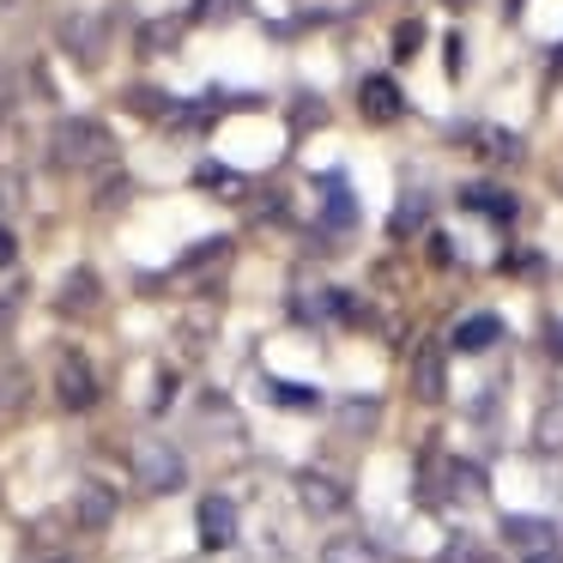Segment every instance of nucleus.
I'll use <instances>...</instances> for the list:
<instances>
[{"label": "nucleus", "instance_id": "1", "mask_svg": "<svg viewBox=\"0 0 563 563\" xmlns=\"http://www.w3.org/2000/svg\"><path fill=\"white\" fill-rule=\"evenodd\" d=\"M115 158V140L103 122H86V115H74V122L55 128V164L62 170H98V164Z\"/></svg>", "mask_w": 563, "mask_h": 563}, {"label": "nucleus", "instance_id": "2", "mask_svg": "<svg viewBox=\"0 0 563 563\" xmlns=\"http://www.w3.org/2000/svg\"><path fill=\"white\" fill-rule=\"evenodd\" d=\"M134 478L152 490V497H170V490L188 485V461L170 449V442H140L134 449Z\"/></svg>", "mask_w": 563, "mask_h": 563}, {"label": "nucleus", "instance_id": "3", "mask_svg": "<svg viewBox=\"0 0 563 563\" xmlns=\"http://www.w3.org/2000/svg\"><path fill=\"white\" fill-rule=\"evenodd\" d=\"M55 400H62L67 412H91V406H98V369H91V357L74 352V345L55 357Z\"/></svg>", "mask_w": 563, "mask_h": 563}, {"label": "nucleus", "instance_id": "4", "mask_svg": "<svg viewBox=\"0 0 563 563\" xmlns=\"http://www.w3.org/2000/svg\"><path fill=\"white\" fill-rule=\"evenodd\" d=\"M195 527H200V545H207V551H224V545H236V503L224 497V490H212V497H200V509H195Z\"/></svg>", "mask_w": 563, "mask_h": 563}, {"label": "nucleus", "instance_id": "5", "mask_svg": "<svg viewBox=\"0 0 563 563\" xmlns=\"http://www.w3.org/2000/svg\"><path fill=\"white\" fill-rule=\"evenodd\" d=\"M357 110H364L369 128H388V122L406 115V98H400V86H394L388 74H369L364 86H357Z\"/></svg>", "mask_w": 563, "mask_h": 563}, {"label": "nucleus", "instance_id": "6", "mask_svg": "<svg viewBox=\"0 0 563 563\" xmlns=\"http://www.w3.org/2000/svg\"><path fill=\"white\" fill-rule=\"evenodd\" d=\"M503 539H509L521 558H533V551H558V527H551L545 515H503Z\"/></svg>", "mask_w": 563, "mask_h": 563}, {"label": "nucleus", "instance_id": "7", "mask_svg": "<svg viewBox=\"0 0 563 563\" xmlns=\"http://www.w3.org/2000/svg\"><path fill=\"white\" fill-rule=\"evenodd\" d=\"M74 521L86 527V533H103V527L115 521V490L98 485V478H86V485L74 490Z\"/></svg>", "mask_w": 563, "mask_h": 563}, {"label": "nucleus", "instance_id": "8", "mask_svg": "<svg viewBox=\"0 0 563 563\" xmlns=\"http://www.w3.org/2000/svg\"><path fill=\"white\" fill-rule=\"evenodd\" d=\"M412 394H418V400H430V406L449 394V364H442L437 345H418V357H412Z\"/></svg>", "mask_w": 563, "mask_h": 563}, {"label": "nucleus", "instance_id": "9", "mask_svg": "<svg viewBox=\"0 0 563 563\" xmlns=\"http://www.w3.org/2000/svg\"><path fill=\"white\" fill-rule=\"evenodd\" d=\"M98 297H103L98 273H91V267H74V273L62 279V297H55V309H62V316H91V309H98Z\"/></svg>", "mask_w": 563, "mask_h": 563}, {"label": "nucleus", "instance_id": "10", "mask_svg": "<svg viewBox=\"0 0 563 563\" xmlns=\"http://www.w3.org/2000/svg\"><path fill=\"white\" fill-rule=\"evenodd\" d=\"M297 497H303L309 515H340L345 509V485H340V478H328V473H303V478H297Z\"/></svg>", "mask_w": 563, "mask_h": 563}, {"label": "nucleus", "instance_id": "11", "mask_svg": "<svg viewBox=\"0 0 563 563\" xmlns=\"http://www.w3.org/2000/svg\"><path fill=\"white\" fill-rule=\"evenodd\" d=\"M497 340H503V321L497 316H466V321H454V333H449L454 352H490Z\"/></svg>", "mask_w": 563, "mask_h": 563}, {"label": "nucleus", "instance_id": "12", "mask_svg": "<svg viewBox=\"0 0 563 563\" xmlns=\"http://www.w3.org/2000/svg\"><path fill=\"white\" fill-rule=\"evenodd\" d=\"M466 140L485 164H521V134H509V128H473Z\"/></svg>", "mask_w": 563, "mask_h": 563}, {"label": "nucleus", "instance_id": "13", "mask_svg": "<svg viewBox=\"0 0 563 563\" xmlns=\"http://www.w3.org/2000/svg\"><path fill=\"white\" fill-rule=\"evenodd\" d=\"M461 207L485 212V219H497V224H509V219H515V195H509V188H497V183H473V188H461Z\"/></svg>", "mask_w": 563, "mask_h": 563}, {"label": "nucleus", "instance_id": "14", "mask_svg": "<svg viewBox=\"0 0 563 563\" xmlns=\"http://www.w3.org/2000/svg\"><path fill=\"white\" fill-rule=\"evenodd\" d=\"M62 43H67V55H74V62H98V43H103V31H98V19H67V25H62Z\"/></svg>", "mask_w": 563, "mask_h": 563}, {"label": "nucleus", "instance_id": "15", "mask_svg": "<svg viewBox=\"0 0 563 563\" xmlns=\"http://www.w3.org/2000/svg\"><path fill=\"white\" fill-rule=\"evenodd\" d=\"M321 563H376V545L357 533H333L328 545H321Z\"/></svg>", "mask_w": 563, "mask_h": 563}, {"label": "nucleus", "instance_id": "16", "mask_svg": "<svg viewBox=\"0 0 563 563\" xmlns=\"http://www.w3.org/2000/svg\"><path fill=\"white\" fill-rule=\"evenodd\" d=\"M357 219V207H352V188H345V176H328V224H352Z\"/></svg>", "mask_w": 563, "mask_h": 563}, {"label": "nucleus", "instance_id": "17", "mask_svg": "<svg viewBox=\"0 0 563 563\" xmlns=\"http://www.w3.org/2000/svg\"><path fill=\"white\" fill-rule=\"evenodd\" d=\"M267 400L291 406V412H309V406H321L316 388H297V382H267Z\"/></svg>", "mask_w": 563, "mask_h": 563}, {"label": "nucleus", "instance_id": "18", "mask_svg": "<svg viewBox=\"0 0 563 563\" xmlns=\"http://www.w3.org/2000/svg\"><path fill=\"white\" fill-rule=\"evenodd\" d=\"M424 212H430L424 195H406L400 212H394V236H412V224H424Z\"/></svg>", "mask_w": 563, "mask_h": 563}, {"label": "nucleus", "instance_id": "19", "mask_svg": "<svg viewBox=\"0 0 563 563\" xmlns=\"http://www.w3.org/2000/svg\"><path fill=\"white\" fill-rule=\"evenodd\" d=\"M418 49H424V25H418V19H406V25L394 31V62H412Z\"/></svg>", "mask_w": 563, "mask_h": 563}, {"label": "nucleus", "instance_id": "20", "mask_svg": "<svg viewBox=\"0 0 563 563\" xmlns=\"http://www.w3.org/2000/svg\"><path fill=\"white\" fill-rule=\"evenodd\" d=\"M200 25H219V19H243V0H195Z\"/></svg>", "mask_w": 563, "mask_h": 563}, {"label": "nucleus", "instance_id": "21", "mask_svg": "<svg viewBox=\"0 0 563 563\" xmlns=\"http://www.w3.org/2000/svg\"><path fill=\"white\" fill-rule=\"evenodd\" d=\"M128 110H140V115H170V98H164V91H152V86H134V91H128Z\"/></svg>", "mask_w": 563, "mask_h": 563}, {"label": "nucleus", "instance_id": "22", "mask_svg": "<svg viewBox=\"0 0 563 563\" xmlns=\"http://www.w3.org/2000/svg\"><path fill=\"white\" fill-rule=\"evenodd\" d=\"M449 478H454V490H461V497H485V473H478V466L454 461V466H449Z\"/></svg>", "mask_w": 563, "mask_h": 563}, {"label": "nucleus", "instance_id": "23", "mask_svg": "<svg viewBox=\"0 0 563 563\" xmlns=\"http://www.w3.org/2000/svg\"><path fill=\"white\" fill-rule=\"evenodd\" d=\"M170 43H176V25H170V19H164V25H146V31H140V49H146V55H164Z\"/></svg>", "mask_w": 563, "mask_h": 563}, {"label": "nucleus", "instance_id": "24", "mask_svg": "<svg viewBox=\"0 0 563 563\" xmlns=\"http://www.w3.org/2000/svg\"><path fill=\"white\" fill-rule=\"evenodd\" d=\"M340 424H345V430H369V424H376V400H352V406H340Z\"/></svg>", "mask_w": 563, "mask_h": 563}, {"label": "nucleus", "instance_id": "25", "mask_svg": "<svg viewBox=\"0 0 563 563\" xmlns=\"http://www.w3.org/2000/svg\"><path fill=\"white\" fill-rule=\"evenodd\" d=\"M291 122H297V128H316V122H328V103H316V98H297V103H291Z\"/></svg>", "mask_w": 563, "mask_h": 563}, {"label": "nucleus", "instance_id": "26", "mask_svg": "<svg viewBox=\"0 0 563 563\" xmlns=\"http://www.w3.org/2000/svg\"><path fill=\"white\" fill-rule=\"evenodd\" d=\"M195 183H200V188H236L243 176H236V170H219V164H207V170H200Z\"/></svg>", "mask_w": 563, "mask_h": 563}, {"label": "nucleus", "instance_id": "27", "mask_svg": "<svg viewBox=\"0 0 563 563\" xmlns=\"http://www.w3.org/2000/svg\"><path fill=\"white\" fill-rule=\"evenodd\" d=\"M461 49H466V37H449V43H442V67H449V79H461Z\"/></svg>", "mask_w": 563, "mask_h": 563}, {"label": "nucleus", "instance_id": "28", "mask_svg": "<svg viewBox=\"0 0 563 563\" xmlns=\"http://www.w3.org/2000/svg\"><path fill=\"white\" fill-rule=\"evenodd\" d=\"M13 207H19V176L0 170V212H13Z\"/></svg>", "mask_w": 563, "mask_h": 563}, {"label": "nucleus", "instance_id": "29", "mask_svg": "<svg viewBox=\"0 0 563 563\" xmlns=\"http://www.w3.org/2000/svg\"><path fill=\"white\" fill-rule=\"evenodd\" d=\"M13 261H19V236L7 231V224H0V273L13 267Z\"/></svg>", "mask_w": 563, "mask_h": 563}, {"label": "nucleus", "instance_id": "30", "mask_svg": "<svg viewBox=\"0 0 563 563\" xmlns=\"http://www.w3.org/2000/svg\"><path fill=\"white\" fill-rule=\"evenodd\" d=\"M430 261H437V267H449V261H454V249H449V236H430Z\"/></svg>", "mask_w": 563, "mask_h": 563}, {"label": "nucleus", "instance_id": "31", "mask_svg": "<svg viewBox=\"0 0 563 563\" xmlns=\"http://www.w3.org/2000/svg\"><path fill=\"white\" fill-rule=\"evenodd\" d=\"M545 345H551V357H563V321H545Z\"/></svg>", "mask_w": 563, "mask_h": 563}, {"label": "nucleus", "instance_id": "32", "mask_svg": "<svg viewBox=\"0 0 563 563\" xmlns=\"http://www.w3.org/2000/svg\"><path fill=\"white\" fill-rule=\"evenodd\" d=\"M521 563H563V551H533V558H521Z\"/></svg>", "mask_w": 563, "mask_h": 563}, {"label": "nucleus", "instance_id": "33", "mask_svg": "<svg viewBox=\"0 0 563 563\" xmlns=\"http://www.w3.org/2000/svg\"><path fill=\"white\" fill-rule=\"evenodd\" d=\"M551 79H563V43H558V55H551Z\"/></svg>", "mask_w": 563, "mask_h": 563}, {"label": "nucleus", "instance_id": "34", "mask_svg": "<svg viewBox=\"0 0 563 563\" xmlns=\"http://www.w3.org/2000/svg\"><path fill=\"white\" fill-rule=\"evenodd\" d=\"M503 7H509V13H521V0H503Z\"/></svg>", "mask_w": 563, "mask_h": 563}, {"label": "nucleus", "instance_id": "35", "mask_svg": "<svg viewBox=\"0 0 563 563\" xmlns=\"http://www.w3.org/2000/svg\"><path fill=\"white\" fill-rule=\"evenodd\" d=\"M442 7H466V0H442Z\"/></svg>", "mask_w": 563, "mask_h": 563}, {"label": "nucleus", "instance_id": "36", "mask_svg": "<svg viewBox=\"0 0 563 563\" xmlns=\"http://www.w3.org/2000/svg\"><path fill=\"white\" fill-rule=\"evenodd\" d=\"M49 563H74V558H49Z\"/></svg>", "mask_w": 563, "mask_h": 563}]
</instances>
